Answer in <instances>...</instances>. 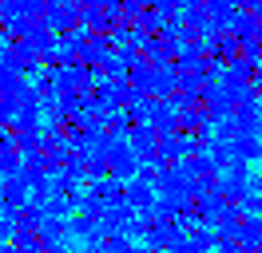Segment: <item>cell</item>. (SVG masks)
Returning a JSON list of instances; mask_svg holds the SVG:
<instances>
[{"label":"cell","instance_id":"cell-2","mask_svg":"<svg viewBox=\"0 0 262 253\" xmlns=\"http://www.w3.org/2000/svg\"><path fill=\"white\" fill-rule=\"evenodd\" d=\"M159 142H163V135H159L151 123L127 131V146L135 150V158H159Z\"/></svg>","mask_w":262,"mask_h":253},{"label":"cell","instance_id":"cell-4","mask_svg":"<svg viewBox=\"0 0 262 253\" xmlns=\"http://www.w3.org/2000/svg\"><path fill=\"white\" fill-rule=\"evenodd\" d=\"M8 237H16V221H12V218H0V245H4Z\"/></svg>","mask_w":262,"mask_h":253},{"label":"cell","instance_id":"cell-5","mask_svg":"<svg viewBox=\"0 0 262 253\" xmlns=\"http://www.w3.org/2000/svg\"><path fill=\"white\" fill-rule=\"evenodd\" d=\"M250 91H254V99H262V67L254 71V79H250Z\"/></svg>","mask_w":262,"mask_h":253},{"label":"cell","instance_id":"cell-1","mask_svg":"<svg viewBox=\"0 0 262 253\" xmlns=\"http://www.w3.org/2000/svg\"><path fill=\"white\" fill-rule=\"evenodd\" d=\"M107 170H112V178H131V174H139V158H135V150H131L127 142H112L107 146Z\"/></svg>","mask_w":262,"mask_h":253},{"label":"cell","instance_id":"cell-3","mask_svg":"<svg viewBox=\"0 0 262 253\" xmlns=\"http://www.w3.org/2000/svg\"><path fill=\"white\" fill-rule=\"evenodd\" d=\"M123 202H127L131 210H143V214H147L151 202H155V186H151V182H143V178H135V182L127 186V198H123Z\"/></svg>","mask_w":262,"mask_h":253}]
</instances>
